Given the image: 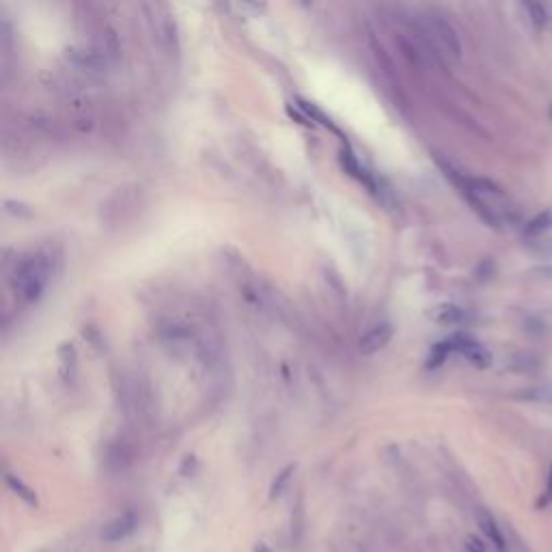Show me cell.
I'll return each instance as SVG.
<instances>
[{
  "label": "cell",
  "instance_id": "cell-11",
  "mask_svg": "<svg viewBox=\"0 0 552 552\" xmlns=\"http://www.w3.org/2000/svg\"><path fill=\"white\" fill-rule=\"evenodd\" d=\"M453 352V343L451 341H442V343H436L432 347V354H430V361H428V367H438L444 363V358Z\"/></svg>",
  "mask_w": 552,
  "mask_h": 552
},
{
  "label": "cell",
  "instance_id": "cell-9",
  "mask_svg": "<svg viewBox=\"0 0 552 552\" xmlns=\"http://www.w3.org/2000/svg\"><path fill=\"white\" fill-rule=\"evenodd\" d=\"M524 9L529 11L531 15V22H533V27L537 31H544L548 27V9L542 5V3H526Z\"/></svg>",
  "mask_w": 552,
  "mask_h": 552
},
{
  "label": "cell",
  "instance_id": "cell-12",
  "mask_svg": "<svg viewBox=\"0 0 552 552\" xmlns=\"http://www.w3.org/2000/svg\"><path fill=\"white\" fill-rule=\"evenodd\" d=\"M291 472H293V466H287L281 474H279V479L274 481V486H272V492H270V496L274 498V496H279L281 492H283V488H285V484L289 481V477H291Z\"/></svg>",
  "mask_w": 552,
  "mask_h": 552
},
{
  "label": "cell",
  "instance_id": "cell-4",
  "mask_svg": "<svg viewBox=\"0 0 552 552\" xmlns=\"http://www.w3.org/2000/svg\"><path fill=\"white\" fill-rule=\"evenodd\" d=\"M430 29H432L434 37L440 41V45L446 50V52H451L453 57H460L462 45H460V39H458L453 27H451L449 22H444V20H440V17H432V20H430Z\"/></svg>",
  "mask_w": 552,
  "mask_h": 552
},
{
  "label": "cell",
  "instance_id": "cell-13",
  "mask_svg": "<svg viewBox=\"0 0 552 552\" xmlns=\"http://www.w3.org/2000/svg\"><path fill=\"white\" fill-rule=\"evenodd\" d=\"M466 550H468V552H488V544H486L481 537L468 535V537H466Z\"/></svg>",
  "mask_w": 552,
  "mask_h": 552
},
{
  "label": "cell",
  "instance_id": "cell-14",
  "mask_svg": "<svg viewBox=\"0 0 552 552\" xmlns=\"http://www.w3.org/2000/svg\"><path fill=\"white\" fill-rule=\"evenodd\" d=\"M529 399H539V401H550L552 404V388H537V391H526L524 393Z\"/></svg>",
  "mask_w": 552,
  "mask_h": 552
},
{
  "label": "cell",
  "instance_id": "cell-16",
  "mask_svg": "<svg viewBox=\"0 0 552 552\" xmlns=\"http://www.w3.org/2000/svg\"><path fill=\"white\" fill-rule=\"evenodd\" d=\"M255 552H272V550H270L266 544H261V542H259V544H255Z\"/></svg>",
  "mask_w": 552,
  "mask_h": 552
},
{
  "label": "cell",
  "instance_id": "cell-10",
  "mask_svg": "<svg viewBox=\"0 0 552 552\" xmlns=\"http://www.w3.org/2000/svg\"><path fill=\"white\" fill-rule=\"evenodd\" d=\"M434 317L438 321H442V324H458V321L464 319V311L460 307H456V305H442V307L436 309Z\"/></svg>",
  "mask_w": 552,
  "mask_h": 552
},
{
  "label": "cell",
  "instance_id": "cell-3",
  "mask_svg": "<svg viewBox=\"0 0 552 552\" xmlns=\"http://www.w3.org/2000/svg\"><path fill=\"white\" fill-rule=\"evenodd\" d=\"M393 339V326L391 324H378L361 339V352L363 354H375L380 352L382 347L388 345Z\"/></svg>",
  "mask_w": 552,
  "mask_h": 552
},
{
  "label": "cell",
  "instance_id": "cell-8",
  "mask_svg": "<svg viewBox=\"0 0 552 552\" xmlns=\"http://www.w3.org/2000/svg\"><path fill=\"white\" fill-rule=\"evenodd\" d=\"M7 479V486L24 500V503H29V505H37V496H35V492L27 486V484H22L17 477H13V474H7L5 477Z\"/></svg>",
  "mask_w": 552,
  "mask_h": 552
},
{
  "label": "cell",
  "instance_id": "cell-6",
  "mask_svg": "<svg viewBox=\"0 0 552 552\" xmlns=\"http://www.w3.org/2000/svg\"><path fill=\"white\" fill-rule=\"evenodd\" d=\"M477 522H479V526H481L484 535L488 537V542L496 550L505 552V548H507L505 537H503V533H500V526L496 524V520L492 518V514H488L486 509H479V511H477Z\"/></svg>",
  "mask_w": 552,
  "mask_h": 552
},
{
  "label": "cell",
  "instance_id": "cell-15",
  "mask_svg": "<svg viewBox=\"0 0 552 552\" xmlns=\"http://www.w3.org/2000/svg\"><path fill=\"white\" fill-rule=\"evenodd\" d=\"M546 498L552 503V466H550V472H548V486H546Z\"/></svg>",
  "mask_w": 552,
  "mask_h": 552
},
{
  "label": "cell",
  "instance_id": "cell-1",
  "mask_svg": "<svg viewBox=\"0 0 552 552\" xmlns=\"http://www.w3.org/2000/svg\"><path fill=\"white\" fill-rule=\"evenodd\" d=\"M50 276V266L43 257H31L22 261V266L15 272V287L27 300H37L41 291L45 289Z\"/></svg>",
  "mask_w": 552,
  "mask_h": 552
},
{
  "label": "cell",
  "instance_id": "cell-2",
  "mask_svg": "<svg viewBox=\"0 0 552 552\" xmlns=\"http://www.w3.org/2000/svg\"><path fill=\"white\" fill-rule=\"evenodd\" d=\"M451 343H453V349H458V352H460L468 363H472L474 367H481V369L490 367V363H492V354L488 352V349H486L484 345L470 341L468 337H453V339H451Z\"/></svg>",
  "mask_w": 552,
  "mask_h": 552
},
{
  "label": "cell",
  "instance_id": "cell-7",
  "mask_svg": "<svg viewBox=\"0 0 552 552\" xmlns=\"http://www.w3.org/2000/svg\"><path fill=\"white\" fill-rule=\"evenodd\" d=\"M550 227H552V210H546L526 224V235H542Z\"/></svg>",
  "mask_w": 552,
  "mask_h": 552
},
{
  "label": "cell",
  "instance_id": "cell-5",
  "mask_svg": "<svg viewBox=\"0 0 552 552\" xmlns=\"http://www.w3.org/2000/svg\"><path fill=\"white\" fill-rule=\"evenodd\" d=\"M134 529H136V518L132 514H123L104 526L102 539L104 542H121L123 537H128Z\"/></svg>",
  "mask_w": 552,
  "mask_h": 552
}]
</instances>
